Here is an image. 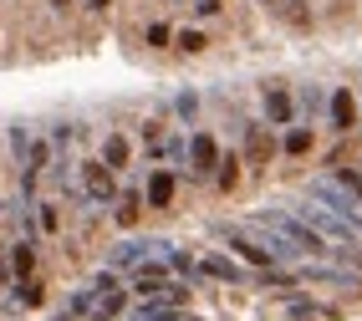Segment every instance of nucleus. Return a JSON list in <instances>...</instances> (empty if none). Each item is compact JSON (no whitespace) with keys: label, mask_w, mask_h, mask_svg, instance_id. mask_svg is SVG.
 I'll use <instances>...</instances> for the list:
<instances>
[{"label":"nucleus","mask_w":362,"mask_h":321,"mask_svg":"<svg viewBox=\"0 0 362 321\" xmlns=\"http://www.w3.org/2000/svg\"><path fill=\"white\" fill-rule=\"evenodd\" d=\"M214 168H220V143H214V133H194L189 138V174L209 179Z\"/></svg>","instance_id":"nucleus-5"},{"label":"nucleus","mask_w":362,"mask_h":321,"mask_svg":"<svg viewBox=\"0 0 362 321\" xmlns=\"http://www.w3.org/2000/svg\"><path fill=\"white\" fill-rule=\"evenodd\" d=\"M311 199H322L327 209H337V214H342V219H352V225L362 230V199H357V194L342 184V179H337V174H327V179H311Z\"/></svg>","instance_id":"nucleus-3"},{"label":"nucleus","mask_w":362,"mask_h":321,"mask_svg":"<svg viewBox=\"0 0 362 321\" xmlns=\"http://www.w3.org/2000/svg\"><path fill=\"white\" fill-rule=\"evenodd\" d=\"M87 11H107V0H87Z\"/></svg>","instance_id":"nucleus-24"},{"label":"nucleus","mask_w":362,"mask_h":321,"mask_svg":"<svg viewBox=\"0 0 362 321\" xmlns=\"http://www.w3.org/2000/svg\"><path fill=\"white\" fill-rule=\"evenodd\" d=\"M133 321H138V316H133Z\"/></svg>","instance_id":"nucleus-28"},{"label":"nucleus","mask_w":362,"mask_h":321,"mask_svg":"<svg viewBox=\"0 0 362 321\" xmlns=\"http://www.w3.org/2000/svg\"><path fill=\"white\" fill-rule=\"evenodd\" d=\"M327 122H332V133H352V128H357V97H352V87H332V97H327Z\"/></svg>","instance_id":"nucleus-6"},{"label":"nucleus","mask_w":362,"mask_h":321,"mask_svg":"<svg viewBox=\"0 0 362 321\" xmlns=\"http://www.w3.org/2000/svg\"><path fill=\"white\" fill-rule=\"evenodd\" d=\"M62 321H71V311H66V316H62Z\"/></svg>","instance_id":"nucleus-27"},{"label":"nucleus","mask_w":362,"mask_h":321,"mask_svg":"<svg viewBox=\"0 0 362 321\" xmlns=\"http://www.w3.org/2000/svg\"><path fill=\"white\" fill-rule=\"evenodd\" d=\"M271 133H265V122H250L245 128V158H250V168H265L271 163Z\"/></svg>","instance_id":"nucleus-9"},{"label":"nucleus","mask_w":362,"mask_h":321,"mask_svg":"<svg viewBox=\"0 0 362 321\" xmlns=\"http://www.w3.org/2000/svg\"><path fill=\"white\" fill-rule=\"evenodd\" d=\"M112 214H117V225H123V230H128V225H133V219L143 214V209H138V194H128V199H117V209H112Z\"/></svg>","instance_id":"nucleus-18"},{"label":"nucleus","mask_w":362,"mask_h":321,"mask_svg":"<svg viewBox=\"0 0 362 321\" xmlns=\"http://www.w3.org/2000/svg\"><path fill=\"white\" fill-rule=\"evenodd\" d=\"M199 276H214V281H245V270H240L235 260H225V255H204V260H199Z\"/></svg>","instance_id":"nucleus-12"},{"label":"nucleus","mask_w":362,"mask_h":321,"mask_svg":"<svg viewBox=\"0 0 362 321\" xmlns=\"http://www.w3.org/2000/svg\"><path fill=\"white\" fill-rule=\"evenodd\" d=\"M220 240L230 245V250H235L240 260H250V265H260V270H271V265H276V255L265 250V245H260L250 230H230V225H225V230H220Z\"/></svg>","instance_id":"nucleus-4"},{"label":"nucleus","mask_w":362,"mask_h":321,"mask_svg":"<svg viewBox=\"0 0 362 321\" xmlns=\"http://www.w3.org/2000/svg\"><path fill=\"white\" fill-rule=\"evenodd\" d=\"M306 276H311V281H332V286H362V276H352V270H337V265H311Z\"/></svg>","instance_id":"nucleus-14"},{"label":"nucleus","mask_w":362,"mask_h":321,"mask_svg":"<svg viewBox=\"0 0 362 321\" xmlns=\"http://www.w3.org/2000/svg\"><path fill=\"white\" fill-rule=\"evenodd\" d=\"M77 189H82L87 204H117V174H112L103 158L77 163Z\"/></svg>","instance_id":"nucleus-2"},{"label":"nucleus","mask_w":362,"mask_h":321,"mask_svg":"<svg viewBox=\"0 0 362 321\" xmlns=\"http://www.w3.org/2000/svg\"><path fill=\"white\" fill-rule=\"evenodd\" d=\"M158 250H168L163 240H123V245L107 255V265H112V270H133V265H143V260L158 255Z\"/></svg>","instance_id":"nucleus-7"},{"label":"nucleus","mask_w":362,"mask_h":321,"mask_svg":"<svg viewBox=\"0 0 362 321\" xmlns=\"http://www.w3.org/2000/svg\"><path fill=\"white\" fill-rule=\"evenodd\" d=\"M128 158H133L128 138H123V133H107V138H103V163L112 168V174H123V168H128Z\"/></svg>","instance_id":"nucleus-11"},{"label":"nucleus","mask_w":362,"mask_h":321,"mask_svg":"<svg viewBox=\"0 0 362 321\" xmlns=\"http://www.w3.org/2000/svg\"><path fill=\"white\" fill-rule=\"evenodd\" d=\"M179 52H204V31H184L179 36Z\"/></svg>","instance_id":"nucleus-21"},{"label":"nucleus","mask_w":362,"mask_h":321,"mask_svg":"<svg viewBox=\"0 0 362 321\" xmlns=\"http://www.w3.org/2000/svg\"><path fill=\"white\" fill-rule=\"evenodd\" d=\"M214 184H220V189H235V184H240V158H235V153H220V168H214Z\"/></svg>","instance_id":"nucleus-15"},{"label":"nucleus","mask_w":362,"mask_h":321,"mask_svg":"<svg viewBox=\"0 0 362 321\" xmlns=\"http://www.w3.org/2000/svg\"><path fill=\"white\" fill-rule=\"evenodd\" d=\"M260 103H265V122H276V128H291V122H296V97L286 92V87H276V82H271Z\"/></svg>","instance_id":"nucleus-8"},{"label":"nucleus","mask_w":362,"mask_h":321,"mask_svg":"<svg viewBox=\"0 0 362 321\" xmlns=\"http://www.w3.org/2000/svg\"><path fill=\"white\" fill-rule=\"evenodd\" d=\"M281 148H286V153H291V158H296V153H306V148H311V128H291Z\"/></svg>","instance_id":"nucleus-17"},{"label":"nucleus","mask_w":362,"mask_h":321,"mask_svg":"<svg viewBox=\"0 0 362 321\" xmlns=\"http://www.w3.org/2000/svg\"><path fill=\"white\" fill-rule=\"evenodd\" d=\"M194 11H199V16H220L225 0H194Z\"/></svg>","instance_id":"nucleus-23"},{"label":"nucleus","mask_w":362,"mask_h":321,"mask_svg":"<svg viewBox=\"0 0 362 321\" xmlns=\"http://www.w3.org/2000/svg\"><path fill=\"white\" fill-rule=\"evenodd\" d=\"M337 179H342V184L357 194V199H362V174H357V168H337Z\"/></svg>","instance_id":"nucleus-22"},{"label":"nucleus","mask_w":362,"mask_h":321,"mask_svg":"<svg viewBox=\"0 0 362 321\" xmlns=\"http://www.w3.org/2000/svg\"><path fill=\"white\" fill-rule=\"evenodd\" d=\"M52 6H57V11H62V6H71V0H52Z\"/></svg>","instance_id":"nucleus-26"},{"label":"nucleus","mask_w":362,"mask_h":321,"mask_svg":"<svg viewBox=\"0 0 362 321\" xmlns=\"http://www.w3.org/2000/svg\"><path fill=\"white\" fill-rule=\"evenodd\" d=\"M168 41H174V31H168L163 21H153V26H148V46H168Z\"/></svg>","instance_id":"nucleus-20"},{"label":"nucleus","mask_w":362,"mask_h":321,"mask_svg":"<svg viewBox=\"0 0 362 321\" xmlns=\"http://www.w3.org/2000/svg\"><path fill=\"white\" fill-rule=\"evenodd\" d=\"M31 209H36V225H41V230H46V235H52V230H57V225H62V214H57V204H52V199H36V204H31Z\"/></svg>","instance_id":"nucleus-16"},{"label":"nucleus","mask_w":362,"mask_h":321,"mask_svg":"<svg viewBox=\"0 0 362 321\" xmlns=\"http://www.w3.org/2000/svg\"><path fill=\"white\" fill-rule=\"evenodd\" d=\"M260 6H271V11H281V0H260Z\"/></svg>","instance_id":"nucleus-25"},{"label":"nucleus","mask_w":362,"mask_h":321,"mask_svg":"<svg viewBox=\"0 0 362 321\" xmlns=\"http://www.w3.org/2000/svg\"><path fill=\"white\" fill-rule=\"evenodd\" d=\"M301 219H306V225L311 230H317L327 245H332V250H337V245H357L362 240V230L352 225V219H342V214H337V209H327L322 199H311V194H306V204H291Z\"/></svg>","instance_id":"nucleus-1"},{"label":"nucleus","mask_w":362,"mask_h":321,"mask_svg":"<svg viewBox=\"0 0 362 321\" xmlns=\"http://www.w3.org/2000/svg\"><path fill=\"white\" fill-rule=\"evenodd\" d=\"M16 301H21V306H41V286H36V281H21V286H16Z\"/></svg>","instance_id":"nucleus-19"},{"label":"nucleus","mask_w":362,"mask_h":321,"mask_svg":"<svg viewBox=\"0 0 362 321\" xmlns=\"http://www.w3.org/2000/svg\"><path fill=\"white\" fill-rule=\"evenodd\" d=\"M11 270H16L21 281H26L31 270H36V240H21V245H16V255H11Z\"/></svg>","instance_id":"nucleus-13"},{"label":"nucleus","mask_w":362,"mask_h":321,"mask_svg":"<svg viewBox=\"0 0 362 321\" xmlns=\"http://www.w3.org/2000/svg\"><path fill=\"white\" fill-rule=\"evenodd\" d=\"M143 204H148V209H168V204H174V174H168V168H153L148 189H143Z\"/></svg>","instance_id":"nucleus-10"}]
</instances>
